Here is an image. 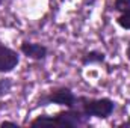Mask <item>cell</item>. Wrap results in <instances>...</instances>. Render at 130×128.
I'll return each mask as SVG.
<instances>
[{
	"instance_id": "6da1fadb",
	"label": "cell",
	"mask_w": 130,
	"mask_h": 128,
	"mask_svg": "<svg viewBox=\"0 0 130 128\" xmlns=\"http://www.w3.org/2000/svg\"><path fill=\"white\" fill-rule=\"evenodd\" d=\"M86 116L107 119L115 110V101L110 98H89V96H77V104Z\"/></svg>"
},
{
	"instance_id": "7a4b0ae2",
	"label": "cell",
	"mask_w": 130,
	"mask_h": 128,
	"mask_svg": "<svg viewBox=\"0 0 130 128\" xmlns=\"http://www.w3.org/2000/svg\"><path fill=\"white\" fill-rule=\"evenodd\" d=\"M48 104H56V105H62L65 109H74L77 104V95L65 86L55 88L38 98L36 101V107H45Z\"/></svg>"
},
{
	"instance_id": "3957f363",
	"label": "cell",
	"mask_w": 130,
	"mask_h": 128,
	"mask_svg": "<svg viewBox=\"0 0 130 128\" xmlns=\"http://www.w3.org/2000/svg\"><path fill=\"white\" fill-rule=\"evenodd\" d=\"M89 116H86L79 107L74 109H67L64 112L56 113L55 116H52V125L55 127H85L89 124Z\"/></svg>"
},
{
	"instance_id": "277c9868",
	"label": "cell",
	"mask_w": 130,
	"mask_h": 128,
	"mask_svg": "<svg viewBox=\"0 0 130 128\" xmlns=\"http://www.w3.org/2000/svg\"><path fill=\"white\" fill-rule=\"evenodd\" d=\"M18 63H20L18 53L14 48L0 42V74L12 72L18 66Z\"/></svg>"
},
{
	"instance_id": "5b68a950",
	"label": "cell",
	"mask_w": 130,
	"mask_h": 128,
	"mask_svg": "<svg viewBox=\"0 0 130 128\" xmlns=\"http://www.w3.org/2000/svg\"><path fill=\"white\" fill-rule=\"evenodd\" d=\"M20 51L23 56L32 60H44L48 56V48L44 44L30 42V41H23L20 44Z\"/></svg>"
},
{
	"instance_id": "8992f818",
	"label": "cell",
	"mask_w": 130,
	"mask_h": 128,
	"mask_svg": "<svg viewBox=\"0 0 130 128\" xmlns=\"http://www.w3.org/2000/svg\"><path fill=\"white\" fill-rule=\"evenodd\" d=\"M106 62V54L100 50H91L88 53H85L80 57V63L83 66H89V65H101Z\"/></svg>"
},
{
	"instance_id": "52a82bcc",
	"label": "cell",
	"mask_w": 130,
	"mask_h": 128,
	"mask_svg": "<svg viewBox=\"0 0 130 128\" xmlns=\"http://www.w3.org/2000/svg\"><path fill=\"white\" fill-rule=\"evenodd\" d=\"M117 24L124 30H130V9L120 12V15L117 17Z\"/></svg>"
},
{
	"instance_id": "ba28073f",
	"label": "cell",
	"mask_w": 130,
	"mask_h": 128,
	"mask_svg": "<svg viewBox=\"0 0 130 128\" xmlns=\"http://www.w3.org/2000/svg\"><path fill=\"white\" fill-rule=\"evenodd\" d=\"M12 86H14L12 78H9V77H3V78H0V96L8 95V94L11 92Z\"/></svg>"
},
{
	"instance_id": "9c48e42d",
	"label": "cell",
	"mask_w": 130,
	"mask_h": 128,
	"mask_svg": "<svg viewBox=\"0 0 130 128\" xmlns=\"http://www.w3.org/2000/svg\"><path fill=\"white\" fill-rule=\"evenodd\" d=\"M126 9H130V0H115L113 2V11L123 12Z\"/></svg>"
},
{
	"instance_id": "30bf717a",
	"label": "cell",
	"mask_w": 130,
	"mask_h": 128,
	"mask_svg": "<svg viewBox=\"0 0 130 128\" xmlns=\"http://www.w3.org/2000/svg\"><path fill=\"white\" fill-rule=\"evenodd\" d=\"M0 127H18V124L17 122H11V121H3L0 124Z\"/></svg>"
},
{
	"instance_id": "8fae6325",
	"label": "cell",
	"mask_w": 130,
	"mask_h": 128,
	"mask_svg": "<svg viewBox=\"0 0 130 128\" xmlns=\"http://www.w3.org/2000/svg\"><path fill=\"white\" fill-rule=\"evenodd\" d=\"M126 57L130 60V42H129V45H127V48H126Z\"/></svg>"
},
{
	"instance_id": "7c38bea8",
	"label": "cell",
	"mask_w": 130,
	"mask_h": 128,
	"mask_svg": "<svg viewBox=\"0 0 130 128\" xmlns=\"http://www.w3.org/2000/svg\"><path fill=\"white\" fill-rule=\"evenodd\" d=\"M5 2H9V0H0V5H2V3H5Z\"/></svg>"
}]
</instances>
